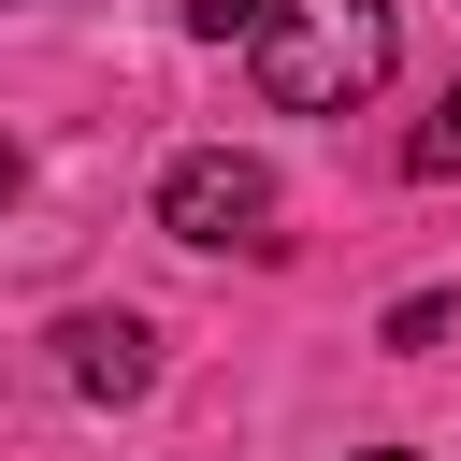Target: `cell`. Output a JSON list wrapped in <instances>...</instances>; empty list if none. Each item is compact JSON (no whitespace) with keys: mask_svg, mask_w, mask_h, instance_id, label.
<instances>
[{"mask_svg":"<svg viewBox=\"0 0 461 461\" xmlns=\"http://www.w3.org/2000/svg\"><path fill=\"white\" fill-rule=\"evenodd\" d=\"M0 187H14V130H0Z\"/></svg>","mask_w":461,"mask_h":461,"instance_id":"52a82bcc","label":"cell"},{"mask_svg":"<svg viewBox=\"0 0 461 461\" xmlns=\"http://www.w3.org/2000/svg\"><path fill=\"white\" fill-rule=\"evenodd\" d=\"M158 230H173V245H245V259L288 245V230H274V173H259L245 144H187V158L158 173Z\"/></svg>","mask_w":461,"mask_h":461,"instance_id":"7a4b0ae2","label":"cell"},{"mask_svg":"<svg viewBox=\"0 0 461 461\" xmlns=\"http://www.w3.org/2000/svg\"><path fill=\"white\" fill-rule=\"evenodd\" d=\"M58 375H72L86 403H144V389H158V331L86 303V317H58Z\"/></svg>","mask_w":461,"mask_h":461,"instance_id":"3957f363","label":"cell"},{"mask_svg":"<svg viewBox=\"0 0 461 461\" xmlns=\"http://www.w3.org/2000/svg\"><path fill=\"white\" fill-rule=\"evenodd\" d=\"M447 331H461V303H447V288H418V303H389V346H403V360H418V346H447Z\"/></svg>","mask_w":461,"mask_h":461,"instance_id":"5b68a950","label":"cell"},{"mask_svg":"<svg viewBox=\"0 0 461 461\" xmlns=\"http://www.w3.org/2000/svg\"><path fill=\"white\" fill-rule=\"evenodd\" d=\"M375 461H418V447H375Z\"/></svg>","mask_w":461,"mask_h":461,"instance_id":"ba28073f","label":"cell"},{"mask_svg":"<svg viewBox=\"0 0 461 461\" xmlns=\"http://www.w3.org/2000/svg\"><path fill=\"white\" fill-rule=\"evenodd\" d=\"M245 58H259V101H274V115H346V101L389 86L403 14H389V0H274V14L245 29Z\"/></svg>","mask_w":461,"mask_h":461,"instance_id":"6da1fadb","label":"cell"},{"mask_svg":"<svg viewBox=\"0 0 461 461\" xmlns=\"http://www.w3.org/2000/svg\"><path fill=\"white\" fill-rule=\"evenodd\" d=\"M403 173H418V187H447V173H461V86H447V101L403 130Z\"/></svg>","mask_w":461,"mask_h":461,"instance_id":"277c9868","label":"cell"},{"mask_svg":"<svg viewBox=\"0 0 461 461\" xmlns=\"http://www.w3.org/2000/svg\"><path fill=\"white\" fill-rule=\"evenodd\" d=\"M259 14H274V0H187V29H202V43H245Z\"/></svg>","mask_w":461,"mask_h":461,"instance_id":"8992f818","label":"cell"}]
</instances>
